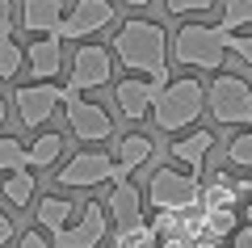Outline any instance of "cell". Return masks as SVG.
Segmentation results:
<instances>
[{
    "mask_svg": "<svg viewBox=\"0 0 252 248\" xmlns=\"http://www.w3.org/2000/svg\"><path fill=\"white\" fill-rule=\"evenodd\" d=\"M244 189H248V198H252V177H244Z\"/></svg>",
    "mask_w": 252,
    "mask_h": 248,
    "instance_id": "36",
    "label": "cell"
},
{
    "mask_svg": "<svg viewBox=\"0 0 252 248\" xmlns=\"http://www.w3.org/2000/svg\"><path fill=\"white\" fill-rule=\"evenodd\" d=\"M227 248H252V227L248 223H240V227L227 236Z\"/></svg>",
    "mask_w": 252,
    "mask_h": 248,
    "instance_id": "31",
    "label": "cell"
},
{
    "mask_svg": "<svg viewBox=\"0 0 252 248\" xmlns=\"http://www.w3.org/2000/svg\"><path fill=\"white\" fill-rule=\"evenodd\" d=\"M252 26V0H219V21H181L177 34H168V63L193 76L223 71L227 38L244 34Z\"/></svg>",
    "mask_w": 252,
    "mask_h": 248,
    "instance_id": "1",
    "label": "cell"
},
{
    "mask_svg": "<svg viewBox=\"0 0 252 248\" xmlns=\"http://www.w3.org/2000/svg\"><path fill=\"white\" fill-rule=\"evenodd\" d=\"M59 101H63V84H55V80H30V84L13 89V106H17V118L26 131H42L55 118Z\"/></svg>",
    "mask_w": 252,
    "mask_h": 248,
    "instance_id": "10",
    "label": "cell"
},
{
    "mask_svg": "<svg viewBox=\"0 0 252 248\" xmlns=\"http://www.w3.org/2000/svg\"><path fill=\"white\" fill-rule=\"evenodd\" d=\"M17 30V0H0V34Z\"/></svg>",
    "mask_w": 252,
    "mask_h": 248,
    "instance_id": "29",
    "label": "cell"
},
{
    "mask_svg": "<svg viewBox=\"0 0 252 248\" xmlns=\"http://www.w3.org/2000/svg\"><path fill=\"white\" fill-rule=\"evenodd\" d=\"M118 26V9L114 0H76L72 13H63L59 21V42H93V34Z\"/></svg>",
    "mask_w": 252,
    "mask_h": 248,
    "instance_id": "9",
    "label": "cell"
},
{
    "mask_svg": "<svg viewBox=\"0 0 252 248\" xmlns=\"http://www.w3.org/2000/svg\"><path fill=\"white\" fill-rule=\"evenodd\" d=\"M198 185L202 181L189 177L177 164H156L143 189V206H152V211H189V206H198Z\"/></svg>",
    "mask_w": 252,
    "mask_h": 248,
    "instance_id": "6",
    "label": "cell"
},
{
    "mask_svg": "<svg viewBox=\"0 0 252 248\" xmlns=\"http://www.w3.org/2000/svg\"><path fill=\"white\" fill-rule=\"evenodd\" d=\"M219 147V135L215 131H202V126H189V131H181V135H172V143H168V160L177 164V169H185L189 177H206V160H210V151Z\"/></svg>",
    "mask_w": 252,
    "mask_h": 248,
    "instance_id": "12",
    "label": "cell"
},
{
    "mask_svg": "<svg viewBox=\"0 0 252 248\" xmlns=\"http://www.w3.org/2000/svg\"><path fill=\"white\" fill-rule=\"evenodd\" d=\"M189 248H227V240H215V236H198Z\"/></svg>",
    "mask_w": 252,
    "mask_h": 248,
    "instance_id": "33",
    "label": "cell"
},
{
    "mask_svg": "<svg viewBox=\"0 0 252 248\" xmlns=\"http://www.w3.org/2000/svg\"><path fill=\"white\" fill-rule=\"evenodd\" d=\"M206 114V80L185 71V76H172L168 84H160L152 101V122L160 135H181L189 126H198V118Z\"/></svg>",
    "mask_w": 252,
    "mask_h": 248,
    "instance_id": "3",
    "label": "cell"
},
{
    "mask_svg": "<svg viewBox=\"0 0 252 248\" xmlns=\"http://www.w3.org/2000/svg\"><path fill=\"white\" fill-rule=\"evenodd\" d=\"M63 13H67V0H21L17 4V30L21 34H34V38L59 34Z\"/></svg>",
    "mask_w": 252,
    "mask_h": 248,
    "instance_id": "14",
    "label": "cell"
},
{
    "mask_svg": "<svg viewBox=\"0 0 252 248\" xmlns=\"http://www.w3.org/2000/svg\"><path fill=\"white\" fill-rule=\"evenodd\" d=\"M206 114L219 126H252V84L240 71H215L206 80Z\"/></svg>",
    "mask_w": 252,
    "mask_h": 248,
    "instance_id": "4",
    "label": "cell"
},
{
    "mask_svg": "<svg viewBox=\"0 0 252 248\" xmlns=\"http://www.w3.org/2000/svg\"><path fill=\"white\" fill-rule=\"evenodd\" d=\"M63 68H67V84L63 89H72V93H89V89L114 84V55H109L105 42H76L72 59Z\"/></svg>",
    "mask_w": 252,
    "mask_h": 248,
    "instance_id": "7",
    "label": "cell"
},
{
    "mask_svg": "<svg viewBox=\"0 0 252 248\" xmlns=\"http://www.w3.org/2000/svg\"><path fill=\"white\" fill-rule=\"evenodd\" d=\"M109 55H114V68H122L126 76H143L156 84H168L172 80V63H168V30L152 17H126L114 26L109 38Z\"/></svg>",
    "mask_w": 252,
    "mask_h": 248,
    "instance_id": "2",
    "label": "cell"
},
{
    "mask_svg": "<svg viewBox=\"0 0 252 248\" xmlns=\"http://www.w3.org/2000/svg\"><path fill=\"white\" fill-rule=\"evenodd\" d=\"M109 236H114L109 248H156V231L147 227V219L130 223V227H114Z\"/></svg>",
    "mask_w": 252,
    "mask_h": 248,
    "instance_id": "22",
    "label": "cell"
},
{
    "mask_svg": "<svg viewBox=\"0 0 252 248\" xmlns=\"http://www.w3.org/2000/svg\"><path fill=\"white\" fill-rule=\"evenodd\" d=\"M26 169V143L17 135H0V173H17Z\"/></svg>",
    "mask_w": 252,
    "mask_h": 248,
    "instance_id": "25",
    "label": "cell"
},
{
    "mask_svg": "<svg viewBox=\"0 0 252 248\" xmlns=\"http://www.w3.org/2000/svg\"><path fill=\"white\" fill-rule=\"evenodd\" d=\"M240 185H235V177L227 169L210 173V177H202L198 185V206L202 211H240Z\"/></svg>",
    "mask_w": 252,
    "mask_h": 248,
    "instance_id": "17",
    "label": "cell"
},
{
    "mask_svg": "<svg viewBox=\"0 0 252 248\" xmlns=\"http://www.w3.org/2000/svg\"><path fill=\"white\" fill-rule=\"evenodd\" d=\"M101 206H105L114 227H130V223L143 219V189L135 181H118V185H109V194H105Z\"/></svg>",
    "mask_w": 252,
    "mask_h": 248,
    "instance_id": "16",
    "label": "cell"
},
{
    "mask_svg": "<svg viewBox=\"0 0 252 248\" xmlns=\"http://www.w3.org/2000/svg\"><path fill=\"white\" fill-rule=\"evenodd\" d=\"M76 198H67V194H46V198H34V219H38V227L46 231V236H55L59 227H67V223L76 219Z\"/></svg>",
    "mask_w": 252,
    "mask_h": 248,
    "instance_id": "19",
    "label": "cell"
},
{
    "mask_svg": "<svg viewBox=\"0 0 252 248\" xmlns=\"http://www.w3.org/2000/svg\"><path fill=\"white\" fill-rule=\"evenodd\" d=\"M59 189H97V185H118V181H130L122 169L114 164V156L101 147H80L67 160H59V173H55Z\"/></svg>",
    "mask_w": 252,
    "mask_h": 248,
    "instance_id": "5",
    "label": "cell"
},
{
    "mask_svg": "<svg viewBox=\"0 0 252 248\" xmlns=\"http://www.w3.org/2000/svg\"><path fill=\"white\" fill-rule=\"evenodd\" d=\"M63 46L67 42H59L55 34H46V38H34L30 46H21L26 51V71H30V80H55L63 71Z\"/></svg>",
    "mask_w": 252,
    "mask_h": 248,
    "instance_id": "15",
    "label": "cell"
},
{
    "mask_svg": "<svg viewBox=\"0 0 252 248\" xmlns=\"http://www.w3.org/2000/svg\"><path fill=\"white\" fill-rule=\"evenodd\" d=\"M4 118H9V101L0 97V126H4Z\"/></svg>",
    "mask_w": 252,
    "mask_h": 248,
    "instance_id": "35",
    "label": "cell"
},
{
    "mask_svg": "<svg viewBox=\"0 0 252 248\" xmlns=\"http://www.w3.org/2000/svg\"><path fill=\"white\" fill-rule=\"evenodd\" d=\"M67 156V135L59 131H42L34 143H26V169H55Z\"/></svg>",
    "mask_w": 252,
    "mask_h": 248,
    "instance_id": "20",
    "label": "cell"
},
{
    "mask_svg": "<svg viewBox=\"0 0 252 248\" xmlns=\"http://www.w3.org/2000/svg\"><path fill=\"white\" fill-rule=\"evenodd\" d=\"M13 244L17 248H51V240H46V231H21Z\"/></svg>",
    "mask_w": 252,
    "mask_h": 248,
    "instance_id": "30",
    "label": "cell"
},
{
    "mask_svg": "<svg viewBox=\"0 0 252 248\" xmlns=\"http://www.w3.org/2000/svg\"><path fill=\"white\" fill-rule=\"evenodd\" d=\"M13 240H17V223H13L9 214H0V248L13 244Z\"/></svg>",
    "mask_w": 252,
    "mask_h": 248,
    "instance_id": "32",
    "label": "cell"
},
{
    "mask_svg": "<svg viewBox=\"0 0 252 248\" xmlns=\"http://www.w3.org/2000/svg\"><path fill=\"white\" fill-rule=\"evenodd\" d=\"M26 63V51L13 42V34H0V80H13Z\"/></svg>",
    "mask_w": 252,
    "mask_h": 248,
    "instance_id": "24",
    "label": "cell"
},
{
    "mask_svg": "<svg viewBox=\"0 0 252 248\" xmlns=\"http://www.w3.org/2000/svg\"><path fill=\"white\" fill-rule=\"evenodd\" d=\"M240 223H248V227H252V198H248V202H240Z\"/></svg>",
    "mask_w": 252,
    "mask_h": 248,
    "instance_id": "34",
    "label": "cell"
},
{
    "mask_svg": "<svg viewBox=\"0 0 252 248\" xmlns=\"http://www.w3.org/2000/svg\"><path fill=\"white\" fill-rule=\"evenodd\" d=\"M156 93H160V84H156V80H143V76H122V80H114V106L122 109L126 122H143V118L152 114Z\"/></svg>",
    "mask_w": 252,
    "mask_h": 248,
    "instance_id": "13",
    "label": "cell"
},
{
    "mask_svg": "<svg viewBox=\"0 0 252 248\" xmlns=\"http://www.w3.org/2000/svg\"><path fill=\"white\" fill-rule=\"evenodd\" d=\"M219 0H164V13H168V17H181V21H198L202 13H210L215 9Z\"/></svg>",
    "mask_w": 252,
    "mask_h": 248,
    "instance_id": "27",
    "label": "cell"
},
{
    "mask_svg": "<svg viewBox=\"0 0 252 248\" xmlns=\"http://www.w3.org/2000/svg\"><path fill=\"white\" fill-rule=\"evenodd\" d=\"M109 231H114V223H109L105 206L89 198L80 206V219H72L67 227H59L51 236V248H101L109 240Z\"/></svg>",
    "mask_w": 252,
    "mask_h": 248,
    "instance_id": "11",
    "label": "cell"
},
{
    "mask_svg": "<svg viewBox=\"0 0 252 248\" xmlns=\"http://www.w3.org/2000/svg\"><path fill=\"white\" fill-rule=\"evenodd\" d=\"M59 109H63V118H67V131H72L80 143L97 147V143L114 139V118H109L105 109L97 106V101H89L84 93L63 89V101H59Z\"/></svg>",
    "mask_w": 252,
    "mask_h": 248,
    "instance_id": "8",
    "label": "cell"
},
{
    "mask_svg": "<svg viewBox=\"0 0 252 248\" xmlns=\"http://www.w3.org/2000/svg\"><path fill=\"white\" fill-rule=\"evenodd\" d=\"M0 198H4L9 206H17V211L34 206V198H38V177H34L30 169L4 173V181H0Z\"/></svg>",
    "mask_w": 252,
    "mask_h": 248,
    "instance_id": "21",
    "label": "cell"
},
{
    "mask_svg": "<svg viewBox=\"0 0 252 248\" xmlns=\"http://www.w3.org/2000/svg\"><path fill=\"white\" fill-rule=\"evenodd\" d=\"M114 164L130 177V173H139L143 164H152V156H156V143H152V135H143V131H135V135H122V139L114 143Z\"/></svg>",
    "mask_w": 252,
    "mask_h": 248,
    "instance_id": "18",
    "label": "cell"
},
{
    "mask_svg": "<svg viewBox=\"0 0 252 248\" xmlns=\"http://www.w3.org/2000/svg\"><path fill=\"white\" fill-rule=\"evenodd\" d=\"M227 169H248L252 173V126H244V131L227 143Z\"/></svg>",
    "mask_w": 252,
    "mask_h": 248,
    "instance_id": "23",
    "label": "cell"
},
{
    "mask_svg": "<svg viewBox=\"0 0 252 248\" xmlns=\"http://www.w3.org/2000/svg\"><path fill=\"white\" fill-rule=\"evenodd\" d=\"M235 227H240V211H206V231H202V236L227 240Z\"/></svg>",
    "mask_w": 252,
    "mask_h": 248,
    "instance_id": "26",
    "label": "cell"
},
{
    "mask_svg": "<svg viewBox=\"0 0 252 248\" xmlns=\"http://www.w3.org/2000/svg\"><path fill=\"white\" fill-rule=\"evenodd\" d=\"M227 51H231L240 63L252 68V34H231V38H227Z\"/></svg>",
    "mask_w": 252,
    "mask_h": 248,
    "instance_id": "28",
    "label": "cell"
}]
</instances>
